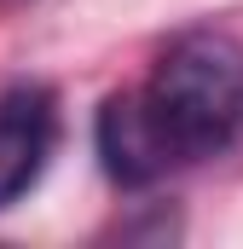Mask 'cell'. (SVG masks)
<instances>
[{
	"label": "cell",
	"mask_w": 243,
	"mask_h": 249,
	"mask_svg": "<svg viewBox=\"0 0 243 249\" xmlns=\"http://www.w3.org/2000/svg\"><path fill=\"white\" fill-rule=\"evenodd\" d=\"M243 145V41L232 29H180L156 64L93 116L99 168L122 191H151Z\"/></svg>",
	"instance_id": "1"
},
{
	"label": "cell",
	"mask_w": 243,
	"mask_h": 249,
	"mask_svg": "<svg viewBox=\"0 0 243 249\" xmlns=\"http://www.w3.org/2000/svg\"><path fill=\"white\" fill-rule=\"evenodd\" d=\"M58 151V99L41 81H17L0 93V209L41 186Z\"/></svg>",
	"instance_id": "2"
},
{
	"label": "cell",
	"mask_w": 243,
	"mask_h": 249,
	"mask_svg": "<svg viewBox=\"0 0 243 249\" xmlns=\"http://www.w3.org/2000/svg\"><path fill=\"white\" fill-rule=\"evenodd\" d=\"M0 6H12V0H0Z\"/></svg>",
	"instance_id": "3"
}]
</instances>
